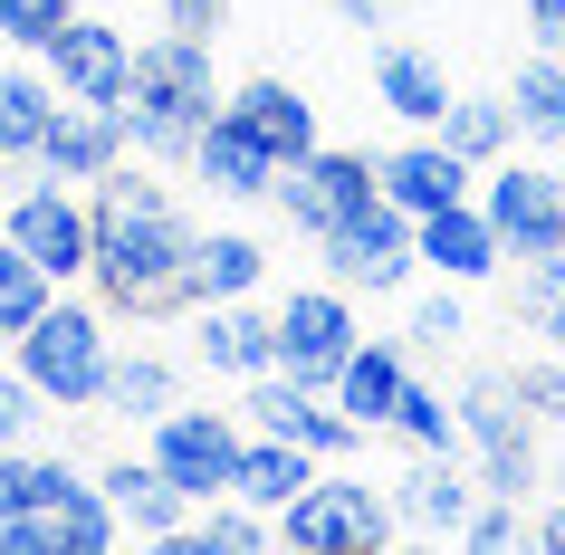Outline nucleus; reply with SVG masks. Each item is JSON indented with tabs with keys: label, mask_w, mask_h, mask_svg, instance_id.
Wrapping results in <instances>:
<instances>
[{
	"label": "nucleus",
	"mask_w": 565,
	"mask_h": 555,
	"mask_svg": "<svg viewBox=\"0 0 565 555\" xmlns=\"http://www.w3.org/2000/svg\"><path fill=\"white\" fill-rule=\"evenodd\" d=\"M39 67H49V87L77 96V106H116L125 67H135V39L106 30V20H87V10H67V30L39 49Z\"/></svg>",
	"instance_id": "nucleus-13"
},
{
	"label": "nucleus",
	"mask_w": 565,
	"mask_h": 555,
	"mask_svg": "<svg viewBox=\"0 0 565 555\" xmlns=\"http://www.w3.org/2000/svg\"><path fill=\"white\" fill-rule=\"evenodd\" d=\"M327 268H335V288H364V297L403 288V278L422 268V259H413V221L374 192L364 211H345V221L327 231Z\"/></svg>",
	"instance_id": "nucleus-11"
},
{
	"label": "nucleus",
	"mask_w": 565,
	"mask_h": 555,
	"mask_svg": "<svg viewBox=\"0 0 565 555\" xmlns=\"http://www.w3.org/2000/svg\"><path fill=\"white\" fill-rule=\"evenodd\" d=\"M221 106V87H211V39H145L135 49V67H125V96H116V125L125 145L153 153V163H173V153H192V135H202V116Z\"/></svg>",
	"instance_id": "nucleus-2"
},
{
	"label": "nucleus",
	"mask_w": 565,
	"mask_h": 555,
	"mask_svg": "<svg viewBox=\"0 0 565 555\" xmlns=\"http://www.w3.org/2000/svg\"><path fill=\"white\" fill-rule=\"evenodd\" d=\"M163 403H173V364H163V354H116V364H106L96 412H116V421H153Z\"/></svg>",
	"instance_id": "nucleus-28"
},
{
	"label": "nucleus",
	"mask_w": 565,
	"mask_h": 555,
	"mask_svg": "<svg viewBox=\"0 0 565 555\" xmlns=\"http://www.w3.org/2000/svg\"><path fill=\"white\" fill-rule=\"evenodd\" d=\"M374 192H384L403 221H422V211H441V202H470V163L450 145H403L374 163Z\"/></svg>",
	"instance_id": "nucleus-18"
},
{
	"label": "nucleus",
	"mask_w": 565,
	"mask_h": 555,
	"mask_svg": "<svg viewBox=\"0 0 565 555\" xmlns=\"http://www.w3.org/2000/svg\"><path fill=\"white\" fill-rule=\"evenodd\" d=\"M58 116V87H49V67H0V163H30L39 135Z\"/></svg>",
	"instance_id": "nucleus-26"
},
{
	"label": "nucleus",
	"mask_w": 565,
	"mask_h": 555,
	"mask_svg": "<svg viewBox=\"0 0 565 555\" xmlns=\"http://www.w3.org/2000/svg\"><path fill=\"white\" fill-rule=\"evenodd\" d=\"M431 135H441L470 173H479V163H499V153H508V96H450Z\"/></svg>",
	"instance_id": "nucleus-27"
},
{
	"label": "nucleus",
	"mask_w": 565,
	"mask_h": 555,
	"mask_svg": "<svg viewBox=\"0 0 565 555\" xmlns=\"http://www.w3.org/2000/svg\"><path fill=\"white\" fill-rule=\"evenodd\" d=\"M268 192H278V211H288V221H298L307 239H327L335 221H345V211H364V202H374V153L307 145L298 163H278V182H268Z\"/></svg>",
	"instance_id": "nucleus-10"
},
{
	"label": "nucleus",
	"mask_w": 565,
	"mask_h": 555,
	"mask_svg": "<svg viewBox=\"0 0 565 555\" xmlns=\"http://www.w3.org/2000/svg\"><path fill=\"white\" fill-rule=\"evenodd\" d=\"M393 526H422V536H450V526H460V508H470L479 498V479L460 460H450V450H413V469H403V479H393Z\"/></svg>",
	"instance_id": "nucleus-17"
},
{
	"label": "nucleus",
	"mask_w": 565,
	"mask_h": 555,
	"mask_svg": "<svg viewBox=\"0 0 565 555\" xmlns=\"http://www.w3.org/2000/svg\"><path fill=\"white\" fill-rule=\"evenodd\" d=\"M0 555H58V498L30 517H0Z\"/></svg>",
	"instance_id": "nucleus-39"
},
{
	"label": "nucleus",
	"mask_w": 565,
	"mask_h": 555,
	"mask_svg": "<svg viewBox=\"0 0 565 555\" xmlns=\"http://www.w3.org/2000/svg\"><path fill=\"white\" fill-rule=\"evenodd\" d=\"M556 96H565V58H546V49H536V58L518 67V87H508V125L556 135Z\"/></svg>",
	"instance_id": "nucleus-33"
},
{
	"label": "nucleus",
	"mask_w": 565,
	"mask_h": 555,
	"mask_svg": "<svg viewBox=\"0 0 565 555\" xmlns=\"http://www.w3.org/2000/svg\"><path fill=\"white\" fill-rule=\"evenodd\" d=\"M460 335H470L460 297H422V307H413V325H403V345H422V354H450Z\"/></svg>",
	"instance_id": "nucleus-37"
},
{
	"label": "nucleus",
	"mask_w": 565,
	"mask_h": 555,
	"mask_svg": "<svg viewBox=\"0 0 565 555\" xmlns=\"http://www.w3.org/2000/svg\"><path fill=\"white\" fill-rule=\"evenodd\" d=\"M335 10H345V20H384V0H335Z\"/></svg>",
	"instance_id": "nucleus-42"
},
{
	"label": "nucleus",
	"mask_w": 565,
	"mask_h": 555,
	"mask_svg": "<svg viewBox=\"0 0 565 555\" xmlns=\"http://www.w3.org/2000/svg\"><path fill=\"white\" fill-rule=\"evenodd\" d=\"M470 202L489 211V231H499L508 259H546L565 249V182L546 163H499L489 182H470Z\"/></svg>",
	"instance_id": "nucleus-6"
},
{
	"label": "nucleus",
	"mask_w": 565,
	"mask_h": 555,
	"mask_svg": "<svg viewBox=\"0 0 565 555\" xmlns=\"http://www.w3.org/2000/svg\"><path fill=\"white\" fill-rule=\"evenodd\" d=\"M67 479H77V469H67V460H39L30 440H20V450H0V517H30V508H49Z\"/></svg>",
	"instance_id": "nucleus-30"
},
{
	"label": "nucleus",
	"mask_w": 565,
	"mask_h": 555,
	"mask_svg": "<svg viewBox=\"0 0 565 555\" xmlns=\"http://www.w3.org/2000/svg\"><path fill=\"white\" fill-rule=\"evenodd\" d=\"M403 374H413V364H403V345L355 335V345H345V364H335V383H327V403L345 412L355 431H374V421L393 412V393H403Z\"/></svg>",
	"instance_id": "nucleus-21"
},
{
	"label": "nucleus",
	"mask_w": 565,
	"mask_h": 555,
	"mask_svg": "<svg viewBox=\"0 0 565 555\" xmlns=\"http://www.w3.org/2000/svg\"><path fill=\"white\" fill-rule=\"evenodd\" d=\"M145 460L163 469L192 508H211V498H231L239 431H231V412H182V403H163V412H153V450H145Z\"/></svg>",
	"instance_id": "nucleus-9"
},
{
	"label": "nucleus",
	"mask_w": 565,
	"mask_h": 555,
	"mask_svg": "<svg viewBox=\"0 0 565 555\" xmlns=\"http://www.w3.org/2000/svg\"><path fill=\"white\" fill-rule=\"evenodd\" d=\"M0 239H10V249H20V259L49 278V288L87 278V202H77L67 182H49V173H39L20 202L0 211Z\"/></svg>",
	"instance_id": "nucleus-7"
},
{
	"label": "nucleus",
	"mask_w": 565,
	"mask_h": 555,
	"mask_svg": "<svg viewBox=\"0 0 565 555\" xmlns=\"http://www.w3.org/2000/svg\"><path fill=\"white\" fill-rule=\"evenodd\" d=\"M249 431H268V440H298V450H317V460H345L355 450V421L317 393V383H288V374H249Z\"/></svg>",
	"instance_id": "nucleus-12"
},
{
	"label": "nucleus",
	"mask_w": 565,
	"mask_h": 555,
	"mask_svg": "<svg viewBox=\"0 0 565 555\" xmlns=\"http://www.w3.org/2000/svg\"><path fill=\"white\" fill-rule=\"evenodd\" d=\"M96 489H106V508H116L125 536H173V526L192 517V498H182L153 460H116V469H96Z\"/></svg>",
	"instance_id": "nucleus-20"
},
{
	"label": "nucleus",
	"mask_w": 565,
	"mask_h": 555,
	"mask_svg": "<svg viewBox=\"0 0 565 555\" xmlns=\"http://www.w3.org/2000/svg\"><path fill=\"white\" fill-rule=\"evenodd\" d=\"M192 345H202L211 374H239V383L278 364V354H268V317L249 307V297H211V307H202V335H192Z\"/></svg>",
	"instance_id": "nucleus-24"
},
{
	"label": "nucleus",
	"mask_w": 565,
	"mask_h": 555,
	"mask_svg": "<svg viewBox=\"0 0 565 555\" xmlns=\"http://www.w3.org/2000/svg\"><path fill=\"white\" fill-rule=\"evenodd\" d=\"M221 106H231V116L249 125V135H259L268 153H278V163H298V153L317 145V106H307V96L288 87V77H249V87H239V96H221Z\"/></svg>",
	"instance_id": "nucleus-22"
},
{
	"label": "nucleus",
	"mask_w": 565,
	"mask_h": 555,
	"mask_svg": "<svg viewBox=\"0 0 565 555\" xmlns=\"http://www.w3.org/2000/svg\"><path fill=\"white\" fill-rule=\"evenodd\" d=\"M556 145H565V96H556Z\"/></svg>",
	"instance_id": "nucleus-44"
},
{
	"label": "nucleus",
	"mask_w": 565,
	"mask_h": 555,
	"mask_svg": "<svg viewBox=\"0 0 565 555\" xmlns=\"http://www.w3.org/2000/svg\"><path fill=\"white\" fill-rule=\"evenodd\" d=\"M49 182H96L106 163H125V125L116 106H77V96H58V116H49V135H39L30 153Z\"/></svg>",
	"instance_id": "nucleus-14"
},
{
	"label": "nucleus",
	"mask_w": 565,
	"mask_h": 555,
	"mask_svg": "<svg viewBox=\"0 0 565 555\" xmlns=\"http://www.w3.org/2000/svg\"><path fill=\"white\" fill-rule=\"evenodd\" d=\"M39 421H49V403H39V383L20 374V364H0V450H20V440H39Z\"/></svg>",
	"instance_id": "nucleus-36"
},
{
	"label": "nucleus",
	"mask_w": 565,
	"mask_h": 555,
	"mask_svg": "<svg viewBox=\"0 0 565 555\" xmlns=\"http://www.w3.org/2000/svg\"><path fill=\"white\" fill-rule=\"evenodd\" d=\"M527 39L546 58H565V0H527Z\"/></svg>",
	"instance_id": "nucleus-41"
},
{
	"label": "nucleus",
	"mask_w": 565,
	"mask_h": 555,
	"mask_svg": "<svg viewBox=\"0 0 565 555\" xmlns=\"http://www.w3.org/2000/svg\"><path fill=\"white\" fill-rule=\"evenodd\" d=\"M182 259H192V221L173 211V192L106 163L87 192V278L106 297V317H182L192 307Z\"/></svg>",
	"instance_id": "nucleus-1"
},
{
	"label": "nucleus",
	"mask_w": 565,
	"mask_h": 555,
	"mask_svg": "<svg viewBox=\"0 0 565 555\" xmlns=\"http://www.w3.org/2000/svg\"><path fill=\"white\" fill-rule=\"evenodd\" d=\"M384 431H403L413 450H460V421H450V403L431 393V383H413V374H403V393H393Z\"/></svg>",
	"instance_id": "nucleus-31"
},
{
	"label": "nucleus",
	"mask_w": 565,
	"mask_h": 555,
	"mask_svg": "<svg viewBox=\"0 0 565 555\" xmlns=\"http://www.w3.org/2000/svg\"><path fill=\"white\" fill-rule=\"evenodd\" d=\"M259 278H268V249L249 231H192V259H182L192 307H211V297H249Z\"/></svg>",
	"instance_id": "nucleus-23"
},
{
	"label": "nucleus",
	"mask_w": 565,
	"mask_h": 555,
	"mask_svg": "<svg viewBox=\"0 0 565 555\" xmlns=\"http://www.w3.org/2000/svg\"><path fill=\"white\" fill-rule=\"evenodd\" d=\"M413 259L441 268L450 288H470V278L508 268V249H499V231H489V211H479V202H441V211H422V221H413Z\"/></svg>",
	"instance_id": "nucleus-15"
},
{
	"label": "nucleus",
	"mask_w": 565,
	"mask_h": 555,
	"mask_svg": "<svg viewBox=\"0 0 565 555\" xmlns=\"http://www.w3.org/2000/svg\"><path fill=\"white\" fill-rule=\"evenodd\" d=\"M192 173H202L211 192H231V202H259L268 182H278V153H268L259 135L231 116V106H211L202 135H192Z\"/></svg>",
	"instance_id": "nucleus-16"
},
{
	"label": "nucleus",
	"mask_w": 565,
	"mask_h": 555,
	"mask_svg": "<svg viewBox=\"0 0 565 555\" xmlns=\"http://www.w3.org/2000/svg\"><path fill=\"white\" fill-rule=\"evenodd\" d=\"M125 526H116V508H106V489L96 479H67L58 489V555H106Z\"/></svg>",
	"instance_id": "nucleus-29"
},
{
	"label": "nucleus",
	"mask_w": 565,
	"mask_h": 555,
	"mask_svg": "<svg viewBox=\"0 0 565 555\" xmlns=\"http://www.w3.org/2000/svg\"><path fill=\"white\" fill-rule=\"evenodd\" d=\"M67 10H77V0H0V39H10V49H49V39L67 30Z\"/></svg>",
	"instance_id": "nucleus-35"
},
{
	"label": "nucleus",
	"mask_w": 565,
	"mask_h": 555,
	"mask_svg": "<svg viewBox=\"0 0 565 555\" xmlns=\"http://www.w3.org/2000/svg\"><path fill=\"white\" fill-rule=\"evenodd\" d=\"M518 403H527V421H556L565 431V364H518Z\"/></svg>",
	"instance_id": "nucleus-38"
},
{
	"label": "nucleus",
	"mask_w": 565,
	"mask_h": 555,
	"mask_svg": "<svg viewBox=\"0 0 565 555\" xmlns=\"http://www.w3.org/2000/svg\"><path fill=\"white\" fill-rule=\"evenodd\" d=\"M10 364L39 383L49 412H96L106 393V364H116V335H106V307H77V297H49L20 335H10Z\"/></svg>",
	"instance_id": "nucleus-3"
},
{
	"label": "nucleus",
	"mask_w": 565,
	"mask_h": 555,
	"mask_svg": "<svg viewBox=\"0 0 565 555\" xmlns=\"http://www.w3.org/2000/svg\"><path fill=\"white\" fill-rule=\"evenodd\" d=\"M307 479H317V450L268 440V431H249V440H239V460H231V498H239V508H259V517H278Z\"/></svg>",
	"instance_id": "nucleus-19"
},
{
	"label": "nucleus",
	"mask_w": 565,
	"mask_h": 555,
	"mask_svg": "<svg viewBox=\"0 0 565 555\" xmlns=\"http://www.w3.org/2000/svg\"><path fill=\"white\" fill-rule=\"evenodd\" d=\"M393 536H403L393 526V498L374 479H327V469L268 517V546H298V555H374Z\"/></svg>",
	"instance_id": "nucleus-4"
},
{
	"label": "nucleus",
	"mask_w": 565,
	"mask_h": 555,
	"mask_svg": "<svg viewBox=\"0 0 565 555\" xmlns=\"http://www.w3.org/2000/svg\"><path fill=\"white\" fill-rule=\"evenodd\" d=\"M536 536H546V546H556V555H565V508H556V517H546V526H536Z\"/></svg>",
	"instance_id": "nucleus-43"
},
{
	"label": "nucleus",
	"mask_w": 565,
	"mask_h": 555,
	"mask_svg": "<svg viewBox=\"0 0 565 555\" xmlns=\"http://www.w3.org/2000/svg\"><path fill=\"white\" fill-rule=\"evenodd\" d=\"M345 345H355V307H345V288H298L278 317H268V374H288V383H317L327 393L335 364H345Z\"/></svg>",
	"instance_id": "nucleus-8"
},
{
	"label": "nucleus",
	"mask_w": 565,
	"mask_h": 555,
	"mask_svg": "<svg viewBox=\"0 0 565 555\" xmlns=\"http://www.w3.org/2000/svg\"><path fill=\"white\" fill-rule=\"evenodd\" d=\"M49 297H58V288H49V278H39V268L20 259L10 239H0V335H20V325H30L39 307H49Z\"/></svg>",
	"instance_id": "nucleus-34"
},
{
	"label": "nucleus",
	"mask_w": 565,
	"mask_h": 555,
	"mask_svg": "<svg viewBox=\"0 0 565 555\" xmlns=\"http://www.w3.org/2000/svg\"><path fill=\"white\" fill-rule=\"evenodd\" d=\"M450 421H460V440L479 450V489L489 498H527L536 489V421H527V403H518L508 374H479L470 393L450 403Z\"/></svg>",
	"instance_id": "nucleus-5"
},
{
	"label": "nucleus",
	"mask_w": 565,
	"mask_h": 555,
	"mask_svg": "<svg viewBox=\"0 0 565 555\" xmlns=\"http://www.w3.org/2000/svg\"><path fill=\"white\" fill-rule=\"evenodd\" d=\"M374 96H384V116H403V125H441L450 77H441L431 49H384V58H374Z\"/></svg>",
	"instance_id": "nucleus-25"
},
{
	"label": "nucleus",
	"mask_w": 565,
	"mask_h": 555,
	"mask_svg": "<svg viewBox=\"0 0 565 555\" xmlns=\"http://www.w3.org/2000/svg\"><path fill=\"white\" fill-rule=\"evenodd\" d=\"M518 317H527L546 345H565V249H546V259L518 268Z\"/></svg>",
	"instance_id": "nucleus-32"
},
{
	"label": "nucleus",
	"mask_w": 565,
	"mask_h": 555,
	"mask_svg": "<svg viewBox=\"0 0 565 555\" xmlns=\"http://www.w3.org/2000/svg\"><path fill=\"white\" fill-rule=\"evenodd\" d=\"M163 20H173L182 39H221L231 30V0H163Z\"/></svg>",
	"instance_id": "nucleus-40"
}]
</instances>
